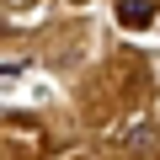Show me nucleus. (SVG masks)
<instances>
[{
	"label": "nucleus",
	"mask_w": 160,
	"mask_h": 160,
	"mask_svg": "<svg viewBox=\"0 0 160 160\" xmlns=\"http://www.w3.org/2000/svg\"><path fill=\"white\" fill-rule=\"evenodd\" d=\"M155 16V0H118V22L123 27H144Z\"/></svg>",
	"instance_id": "f257e3e1"
},
{
	"label": "nucleus",
	"mask_w": 160,
	"mask_h": 160,
	"mask_svg": "<svg viewBox=\"0 0 160 160\" xmlns=\"http://www.w3.org/2000/svg\"><path fill=\"white\" fill-rule=\"evenodd\" d=\"M22 69H27V59H16V53H6V80H16Z\"/></svg>",
	"instance_id": "f03ea898"
}]
</instances>
